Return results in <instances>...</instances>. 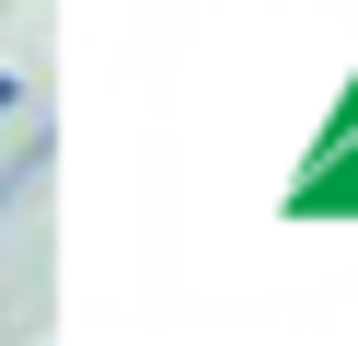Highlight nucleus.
I'll return each mask as SVG.
<instances>
[{"label":"nucleus","mask_w":358,"mask_h":346,"mask_svg":"<svg viewBox=\"0 0 358 346\" xmlns=\"http://www.w3.org/2000/svg\"><path fill=\"white\" fill-rule=\"evenodd\" d=\"M35 173H47V138H35V150H12V161H0V219H12V208L35 196Z\"/></svg>","instance_id":"nucleus-1"},{"label":"nucleus","mask_w":358,"mask_h":346,"mask_svg":"<svg viewBox=\"0 0 358 346\" xmlns=\"http://www.w3.org/2000/svg\"><path fill=\"white\" fill-rule=\"evenodd\" d=\"M0 115H24V81H12V69H0Z\"/></svg>","instance_id":"nucleus-2"}]
</instances>
